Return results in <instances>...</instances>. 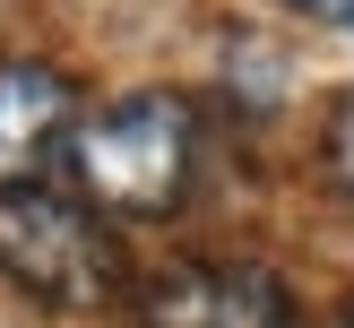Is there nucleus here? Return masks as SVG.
<instances>
[{"instance_id":"nucleus-3","label":"nucleus","mask_w":354,"mask_h":328,"mask_svg":"<svg viewBox=\"0 0 354 328\" xmlns=\"http://www.w3.org/2000/svg\"><path fill=\"white\" fill-rule=\"evenodd\" d=\"M147 328H294V302L259 259H182L138 293Z\"/></svg>"},{"instance_id":"nucleus-1","label":"nucleus","mask_w":354,"mask_h":328,"mask_svg":"<svg viewBox=\"0 0 354 328\" xmlns=\"http://www.w3.org/2000/svg\"><path fill=\"white\" fill-rule=\"evenodd\" d=\"M69 164L104 216H173L199 164V121L173 86H138L69 130Z\"/></svg>"},{"instance_id":"nucleus-4","label":"nucleus","mask_w":354,"mask_h":328,"mask_svg":"<svg viewBox=\"0 0 354 328\" xmlns=\"http://www.w3.org/2000/svg\"><path fill=\"white\" fill-rule=\"evenodd\" d=\"M78 130V86L52 61H0V190H26Z\"/></svg>"},{"instance_id":"nucleus-2","label":"nucleus","mask_w":354,"mask_h":328,"mask_svg":"<svg viewBox=\"0 0 354 328\" xmlns=\"http://www.w3.org/2000/svg\"><path fill=\"white\" fill-rule=\"evenodd\" d=\"M0 276L52 311H95L121 293V242L104 207L26 182V190H0Z\"/></svg>"},{"instance_id":"nucleus-5","label":"nucleus","mask_w":354,"mask_h":328,"mask_svg":"<svg viewBox=\"0 0 354 328\" xmlns=\"http://www.w3.org/2000/svg\"><path fill=\"white\" fill-rule=\"evenodd\" d=\"M328 173H337V190L354 199V95L337 104V130H328Z\"/></svg>"},{"instance_id":"nucleus-7","label":"nucleus","mask_w":354,"mask_h":328,"mask_svg":"<svg viewBox=\"0 0 354 328\" xmlns=\"http://www.w3.org/2000/svg\"><path fill=\"white\" fill-rule=\"evenodd\" d=\"M346 328H354V311H346Z\"/></svg>"},{"instance_id":"nucleus-6","label":"nucleus","mask_w":354,"mask_h":328,"mask_svg":"<svg viewBox=\"0 0 354 328\" xmlns=\"http://www.w3.org/2000/svg\"><path fill=\"white\" fill-rule=\"evenodd\" d=\"M286 9H303V17H320V26H346L354 35V0H286Z\"/></svg>"}]
</instances>
